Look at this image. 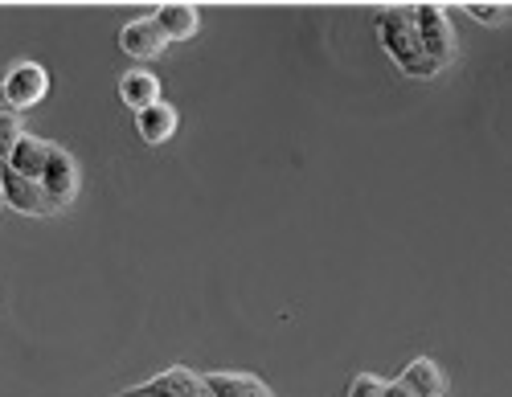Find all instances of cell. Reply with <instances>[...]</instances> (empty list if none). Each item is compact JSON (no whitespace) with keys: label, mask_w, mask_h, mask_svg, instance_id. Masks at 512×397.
Returning a JSON list of instances; mask_svg holds the SVG:
<instances>
[{"label":"cell","mask_w":512,"mask_h":397,"mask_svg":"<svg viewBox=\"0 0 512 397\" xmlns=\"http://www.w3.org/2000/svg\"><path fill=\"white\" fill-rule=\"evenodd\" d=\"M119 99L132 107V111H144V107L160 103V82H156V74H148V70L123 74V78H119Z\"/></svg>","instance_id":"obj_12"},{"label":"cell","mask_w":512,"mask_h":397,"mask_svg":"<svg viewBox=\"0 0 512 397\" xmlns=\"http://www.w3.org/2000/svg\"><path fill=\"white\" fill-rule=\"evenodd\" d=\"M136 131L144 136V144H164L177 131V111L168 103H152V107L136 111Z\"/></svg>","instance_id":"obj_10"},{"label":"cell","mask_w":512,"mask_h":397,"mask_svg":"<svg viewBox=\"0 0 512 397\" xmlns=\"http://www.w3.org/2000/svg\"><path fill=\"white\" fill-rule=\"evenodd\" d=\"M398 381H402L414 397H443V393H447V381H443V373H439V365H435L431 357L410 361Z\"/></svg>","instance_id":"obj_9"},{"label":"cell","mask_w":512,"mask_h":397,"mask_svg":"<svg viewBox=\"0 0 512 397\" xmlns=\"http://www.w3.org/2000/svg\"><path fill=\"white\" fill-rule=\"evenodd\" d=\"M41 189H46V197L62 209L66 201H74L78 193V164L66 148H50V160H46V172H41Z\"/></svg>","instance_id":"obj_6"},{"label":"cell","mask_w":512,"mask_h":397,"mask_svg":"<svg viewBox=\"0 0 512 397\" xmlns=\"http://www.w3.org/2000/svg\"><path fill=\"white\" fill-rule=\"evenodd\" d=\"M13 107H9V99H5V86H0V115H9Z\"/></svg>","instance_id":"obj_18"},{"label":"cell","mask_w":512,"mask_h":397,"mask_svg":"<svg viewBox=\"0 0 512 397\" xmlns=\"http://www.w3.org/2000/svg\"><path fill=\"white\" fill-rule=\"evenodd\" d=\"M0 193H5V201L17 209V213H29V217H50L58 205L46 197V189H41V181H29V176L13 172L9 164L0 168Z\"/></svg>","instance_id":"obj_3"},{"label":"cell","mask_w":512,"mask_h":397,"mask_svg":"<svg viewBox=\"0 0 512 397\" xmlns=\"http://www.w3.org/2000/svg\"><path fill=\"white\" fill-rule=\"evenodd\" d=\"M467 17H472V21H484V25H500L508 13H504L500 5H467Z\"/></svg>","instance_id":"obj_16"},{"label":"cell","mask_w":512,"mask_h":397,"mask_svg":"<svg viewBox=\"0 0 512 397\" xmlns=\"http://www.w3.org/2000/svg\"><path fill=\"white\" fill-rule=\"evenodd\" d=\"M21 136H25V127H21V115H17V111L0 115V160H5V164H9L13 148L21 144Z\"/></svg>","instance_id":"obj_14"},{"label":"cell","mask_w":512,"mask_h":397,"mask_svg":"<svg viewBox=\"0 0 512 397\" xmlns=\"http://www.w3.org/2000/svg\"><path fill=\"white\" fill-rule=\"evenodd\" d=\"M201 381L213 397H275L259 377H250V373H205Z\"/></svg>","instance_id":"obj_8"},{"label":"cell","mask_w":512,"mask_h":397,"mask_svg":"<svg viewBox=\"0 0 512 397\" xmlns=\"http://www.w3.org/2000/svg\"><path fill=\"white\" fill-rule=\"evenodd\" d=\"M46 91H50V74L41 70L37 62H17L9 70V78H5V99H9L13 111L37 107L41 99H46Z\"/></svg>","instance_id":"obj_4"},{"label":"cell","mask_w":512,"mask_h":397,"mask_svg":"<svg viewBox=\"0 0 512 397\" xmlns=\"http://www.w3.org/2000/svg\"><path fill=\"white\" fill-rule=\"evenodd\" d=\"M164 46H168V37L160 33V25L152 17H136L119 29V50L136 62H152L156 54H164Z\"/></svg>","instance_id":"obj_5"},{"label":"cell","mask_w":512,"mask_h":397,"mask_svg":"<svg viewBox=\"0 0 512 397\" xmlns=\"http://www.w3.org/2000/svg\"><path fill=\"white\" fill-rule=\"evenodd\" d=\"M119 397H144V393H136V389H127V393H119Z\"/></svg>","instance_id":"obj_19"},{"label":"cell","mask_w":512,"mask_h":397,"mask_svg":"<svg viewBox=\"0 0 512 397\" xmlns=\"http://www.w3.org/2000/svg\"><path fill=\"white\" fill-rule=\"evenodd\" d=\"M377 37L406 74H414V78H435L439 74V66L422 50V37L414 29V9H386L377 17Z\"/></svg>","instance_id":"obj_1"},{"label":"cell","mask_w":512,"mask_h":397,"mask_svg":"<svg viewBox=\"0 0 512 397\" xmlns=\"http://www.w3.org/2000/svg\"><path fill=\"white\" fill-rule=\"evenodd\" d=\"M381 397H414V393L402 381H386V393H381Z\"/></svg>","instance_id":"obj_17"},{"label":"cell","mask_w":512,"mask_h":397,"mask_svg":"<svg viewBox=\"0 0 512 397\" xmlns=\"http://www.w3.org/2000/svg\"><path fill=\"white\" fill-rule=\"evenodd\" d=\"M50 148H54V144L37 140V136H21V144H17L13 156H9V168L21 172V176H29V181H41V172H46V160H50Z\"/></svg>","instance_id":"obj_11"},{"label":"cell","mask_w":512,"mask_h":397,"mask_svg":"<svg viewBox=\"0 0 512 397\" xmlns=\"http://www.w3.org/2000/svg\"><path fill=\"white\" fill-rule=\"evenodd\" d=\"M414 29L422 37V50L439 70L455 58V29H451V17L439 9V5H418L414 9Z\"/></svg>","instance_id":"obj_2"},{"label":"cell","mask_w":512,"mask_h":397,"mask_svg":"<svg viewBox=\"0 0 512 397\" xmlns=\"http://www.w3.org/2000/svg\"><path fill=\"white\" fill-rule=\"evenodd\" d=\"M136 393H144V397H213L205 389V381L189 369H168V373L152 377L148 385H140Z\"/></svg>","instance_id":"obj_7"},{"label":"cell","mask_w":512,"mask_h":397,"mask_svg":"<svg viewBox=\"0 0 512 397\" xmlns=\"http://www.w3.org/2000/svg\"><path fill=\"white\" fill-rule=\"evenodd\" d=\"M381 393H386V381L373 377V373H357L349 385V397H381Z\"/></svg>","instance_id":"obj_15"},{"label":"cell","mask_w":512,"mask_h":397,"mask_svg":"<svg viewBox=\"0 0 512 397\" xmlns=\"http://www.w3.org/2000/svg\"><path fill=\"white\" fill-rule=\"evenodd\" d=\"M152 21L160 25V33H164L168 41H185V37H193L197 25H201V17H197L193 5H160Z\"/></svg>","instance_id":"obj_13"}]
</instances>
